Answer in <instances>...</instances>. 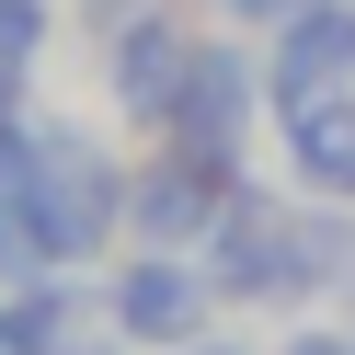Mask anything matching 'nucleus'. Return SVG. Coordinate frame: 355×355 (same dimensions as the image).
<instances>
[{"mask_svg": "<svg viewBox=\"0 0 355 355\" xmlns=\"http://www.w3.org/2000/svg\"><path fill=\"white\" fill-rule=\"evenodd\" d=\"M207 252H218V286L230 298H298V286H321L344 263V218H286L263 195H241Z\"/></svg>", "mask_w": 355, "mask_h": 355, "instance_id": "nucleus-2", "label": "nucleus"}, {"mask_svg": "<svg viewBox=\"0 0 355 355\" xmlns=\"http://www.w3.org/2000/svg\"><path fill=\"white\" fill-rule=\"evenodd\" d=\"M24 184H35V126H24V115H0V207H12Z\"/></svg>", "mask_w": 355, "mask_h": 355, "instance_id": "nucleus-9", "label": "nucleus"}, {"mask_svg": "<svg viewBox=\"0 0 355 355\" xmlns=\"http://www.w3.org/2000/svg\"><path fill=\"white\" fill-rule=\"evenodd\" d=\"M207 286H218V275H184V252L126 263V275H115V332H138V344H195Z\"/></svg>", "mask_w": 355, "mask_h": 355, "instance_id": "nucleus-6", "label": "nucleus"}, {"mask_svg": "<svg viewBox=\"0 0 355 355\" xmlns=\"http://www.w3.org/2000/svg\"><path fill=\"white\" fill-rule=\"evenodd\" d=\"M24 58H35L24 35H0V115H12V103H24Z\"/></svg>", "mask_w": 355, "mask_h": 355, "instance_id": "nucleus-10", "label": "nucleus"}, {"mask_svg": "<svg viewBox=\"0 0 355 355\" xmlns=\"http://www.w3.org/2000/svg\"><path fill=\"white\" fill-rule=\"evenodd\" d=\"M80 12H92V24H138L149 0H80Z\"/></svg>", "mask_w": 355, "mask_h": 355, "instance_id": "nucleus-13", "label": "nucleus"}, {"mask_svg": "<svg viewBox=\"0 0 355 355\" xmlns=\"http://www.w3.org/2000/svg\"><path fill=\"white\" fill-rule=\"evenodd\" d=\"M298 172L321 195H355V92H321V103H298Z\"/></svg>", "mask_w": 355, "mask_h": 355, "instance_id": "nucleus-8", "label": "nucleus"}, {"mask_svg": "<svg viewBox=\"0 0 355 355\" xmlns=\"http://www.w3.org/2000/svg\"><path fill=\"white\" fill-rule=\"evenodd\" d=\"M241 207V184H230V149H195V138H172V161H149L138 184H126V218H138L161 252H195V241H218V218Z\"/></svg>", "mask_w": 355, "mask_h": 355, "instance_id": "nucleus-3", "label": "nucleus"}, {"mask_svg": "<svg viewBox=\"0 0 355 355\" xmlns=\"http://www.w3.org/2000/svg\"><path fill=\"white\" fill-rule=\"evenodd\" d=\"M184 69H195V35L138 12V24H126V46H115V103H126V115H172Z\"/></svg>", "mask_w": 355, "mask_h": 355, "instance_id": "nucleus-7", "label": "nucleus"}, {"mask_svg": "<svg viewBox=\"0 0 355 355\" xmlns=\"http://www.w3.org/2000/svg\"><path fill=\"white\" fill-rule=\"evenodd\" d=\"M252 103H263V69L241 46H195V69H184V92H172V138H195V149H241V126H252Z\"/></svg>", "mask_w": 355, "mask_h": 355, "instance_id": "nucleus-5", "label": "nucleus"}, {"mask_svg": "<svg viewBox=\"0 0 355 355\" xmlns=\"http://www.w3.org/2000/svg\"><path fill=\"white\" fill-rule=\"evenodd\" d=\"M0 355H58V344H46L35 321H24V309H0Z\"/></svg>", "mask_w": 355, "mask_h": 355, "instance_id": "nucleus-11", "label": "nucleus"}, {"mask_svg": "<svg viewBox=\"0 0 355 355\" xmlns=\"http://www.w3.org/2000/svg\"><path fill=\"white\" fill-rule=\"evenodd\" d=\"M286 355H355V344H332V332H298V344H286Z\"/></svg>", "mask_w": 355, "mask_h": 355, "instance_id": "nucleus-14", "label": "nucleus"}, {"mask_svg": "<svg viewBox=\"0 0 355 355\" xmlns=\"http://www.w3.org/2000/svg\"><path fill=\"white\" fill-rule=\"evenodd\" d=\"M195 355H218V344H195Z\"/></svg>", "mask_w": 355, "mask_h": 355, "instance_id": "nucleus-15", "label": "nucleus"}, {"mask_svg": "<svg viewBox=\"0 0 355 355\" xmlns=\"http://www.w3.org/2000/svg\"><path fill=\"white\" fill-rule=\"evenodd\" d=\"M263 92L298 115L321 92H355V0H298L275 24V58H263Z\"/></svg>", "mask_w": 355, "mask_h": 355, "instance_id": "nucleus-4", "label": "nucleus"}, {"mask_svg": "<svg viewBox=\"0 0 355 355\" xmlns=\"http://www.w3.org/2000/svg\"><path fill=\"white\" fill-rule=\"evenodd\" d=\"M115 207H126L115 161H103L92 138H69V126H35V184L12 195V230H24L46 263H69V252H92V241H103V218H115Z\"/></svg>", "mask_w": 355, "mask_h": 355, "instance_id": "nucleus-1", "label": "nucleus"}, {"mask_svg": "<svg viewBox=\"0 0 355 355\" xmlns=\"http://www.w3.org/2000/svg\"><path fill=\"white\" fill-rule=\"evenodd\" d=\"M241 24H286V12H298V0H230Z\"/></svg>", "mask_w": 355, "mask_h": 355, "instance_id": "nucleus-12", "label": "nucleus"}]
</instances>
